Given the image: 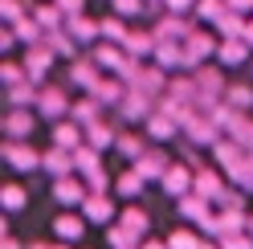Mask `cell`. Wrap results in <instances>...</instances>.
Returning a JSON list of instances; mask_svg holds the SVG:
<instances>
[{"mask_svg": "<svg viewBox=\"0 0 253 249\" xmlns=\"http://www.w3.org/2000/svg\"><path fill=\"white\" fill-rule=\"evenodd\" d=\"M53 200H57V205H86V188H82V180H74V176L53 180Z\"/></svg>", "mask_w": 253, "mask_h": 249, "instance_id": "cell-13", "label": "cell"}, {"mask_svg": "<svg viewBox=\"0 0 253 249\" xmlns=\"http://www.w3.org/2000/svg\"><path fill=\"white\" fill-rule=\"evenodd\" d=\"M119 115H123V119H131V123H139V119L147 123V119H151L155 111H151V98H147V94H139V90H131V94H126V98L119 102Z\"/></svg>", "mask_w": 253, "mask_h": 249, "instance_id": "cell-9", "label": "cell"}, {"mask_svg": "<svg viewBox=\"0 0 253 249\" xmlns=\"http://www.w3.org/2000/svg\"><path fill=\"white\" fill-rule=\"evenodd\" d=\"M4 205H8V212L25 208V188H21V184H8V188H4Z\"/></svg>", "mask_w": 253, "mask_h": 249, "instance_id": "cell-34", "label": "cell"}, {"mask_svg": "<svg viewBox=\"0 0 253 249\" xmlns=\"http://www.w3.org/2000/svg\"><path fill=\"white\" fill-rule=\"evenodd\" d=\"M70 78H74V86L94 90V86L102 82V78H98V61H94V57H74V70H70Z\"/></svg>", "mask_w": 253, "mask_h": 249, "instance_id": "cell-12", "label": "cell"}, {"mask_svg": "<svg viewBox=\"0 0 253 249\" xmlns=\"http://www.w3.org/2000/svg\"><path fill=\"white\" fill-rule=\"evenodd\" d=\"M53 4L66 12V21H74V17H82V8H86V0H53Z\"/></svg>", "mask_w": 253, "mask_h": 249, "instance_id": "cell-36", "label": "cell"}, {"mask_svg": "<svg viewBox=\"0 0 253 249\" xmlns=\"http://www.w3.org/2000/svg\"><path fill=\"white\" fill-rule=\"evenodd\" d=\"M225 12H229L225 0H196V17H200V21H220Z\"/></svg>", "mask_w": 253, "mask_h": 249, "instance_id": "cell-31", "label": "cell"}, {"mask_svg": "<svg viewBox=\"0 0 253 249\" xmlns=\"http://www.w3.org/2000/svg\"><path fill=\"white\" fill-rule=\"evenodd\" d=\"M155 33H147V29H131V37H126V45L123 49L131 53V57H147V53H155Z\"/></svg>", "mask_w": 253, "mask_h": 249, "instance_id": "cell-20", "label": "cell"}, {"mask_svg": "<svg viewBox=\"0 0 253 249\" xmlns=\"http://www.w3.org/2000/svg\"><path fill=\"white\" fill-rule=\"evenodd\" d=\"M90 98H98L102 106H119V102L126 98V90H123V78H102V82L90 90Z\"/></svg>", "mask_w": 253, "mask_h": 249, "instance_id": "cell-16", "label": "cell"}, {"mask_svg": "<svg viewBox=\"0 0 253 249\" xmlns=\"http://www.w3.org/2000/svg\"><path fill=\"white\" fill-rule=\"evenodd\" d=\"M164 8H171V12H184V8H196V0H168Z\"/></svg>", "mask_w": 253, "mask_h": 249, "instance_id": "cell-38", "label": "cell"}, {"mask_svg": "<svg viewBox=\"0 0 253 249\" xmlns=\"http://www.w3.org/2000/svg\"><path fill=\"white\" fill-rule=\"evenodd\" d=\"M225 102H229V106H237V111H245V106H253V86H229Z\"/></svg>", "mask_w": 253, "mask_h": 249, "instance_id": "cell-32", "label": "cell"}, {"mask_svg": "<svg viewBox=\"0 0 253 249\" xmlns=\"http://www.w3.org/2000/svg\"><path fill=\"white\" fill-rule=\"evenodd\" d=\"M143 249H171V245H160V241H147Z\"/></svg>", "mask_w": 253, "mask_h": 249, "instance_id": "cell-44", "label": "cell"}, {"mask_svg": "<svg viewBox=\"0 0 253 249\" xmlns=\"http://www.w3.org/2000/svg\"><path fill=\"white\" fill-rule=\"evenodd\" d=\"M176 131H184V127H180V123L171 119L168 111H155V115L147 119V135H151V139H171Z\"/></svg>", "mask_w": 253, "mask_h": 249, "instance_id": "cell-22", "label": "cell"}, {"mask_svg": "<svg viewBox=\"0 0 253 249\" xmlns=\"http://www.w3.org/2000/svg\"><path fill=\"white\" fill-rule=\"evenodd\" d=\"M160 184H164V192H168V196L184 200L188 188H196V176H192V167H188V164H180V167H171V172H168Z\"/></svg>", "mask_w": 253, "mask_h": 249, "instance_id": "cell-7", "label": "cell"}, {"mask_svg": "<svg viewBox=\"0 0 253 249\" xmlns=\"http://www.w3.org/2000/svg\"><path fill=\"white\" fill-rule=\"evenodd\" d=\"M216 49H220V45L212 41V33H204V29H192V33H188V41H184L188 70H200L209 57H216Z\"/></svg>", "mask_w": 253, "mask_h": 249, "instance_id": "cell-1", "label": "cell"}, {"mask_svg": "<svg viewBox=\"0 0 253 249\" xmlns=\"http://www.w3.org/2000/svg\"><path fill=\"white\" fill-rule=\"evenodd\" d=\"M115 12L119 17H139L143 12V0H115Z\"/></svg>", "mask_w": 253, "mask_h": 249, "instance_id": "cell-35", "label": "cell"}, {"mask_svg": "<svg viewBox=\"0 0 253 249\" xmlns=\"http://www.w3.org/2000/svg\"><path fill=\"white\" fill-rule=\"evenodd\" d=\"M33 131H37V115L29 111V106H8V139L12 143L33 139Z\"/></svg>", "mask_w": 253, "mask_h": 249, "instance_id": "cell-5", "label": "cell"}, {"mask_svg": "<svg viewBox=\"0 0 253 249\" xmlns=\"http://www.w3.org/2000/svg\"><path fill=\"white\" fill-rule=\"evenodd\" d=\"M184 135L192 139V143H200V147H216V143H220V139H216V135H220V127H216L212 119L196 115V111H192V119L184 123Z\"/></svg>", "mask_w": 253, "mask_h": 249, "instance_id": "cell-6", "label": "cell"}, {"mask_svg": "<svg viewBox=\"0 0 253 249\" xmlns=\"http://www.w3.org/2000/svg\"><path fill=\"white\" fill-rule=\"evenodd\" d=\"M241 41H245V45H253V25H249L245 33H241Z\"/></svg>", "mask_w": 253, "mask_h": 249, "instance_id": "cell-42", "label": "cell"}, {"mask_svg": "<svg viewBox=\"0 0 253 249\" xmlns=\"http://www.w3.org/2000/svg\"><path fill=\"white\" fill-rule=\"evenodd\" d=\"M216 29H220V33H225V37H241V33H245V29H241V17H237L233 8H229L225 17L216 21Z\"/></svg>", "mask_w": 253, "mask_h": 249, "instance_id": "cell-33", "label": "cell"}, {"mask_svg": "<svg viewBox=\"0 0 253 249\" xmlns=\"http://www.w3.org/2000/svg\"><path fill=\"white\" fill-rule=\"evenodd\" d=\"M102 25V41H119V45H126V37H131V29L123 25V17H106V21H98Z\"/></svg>", "mask_w": 253, "mask_h": 249, "instance_id": "cell-30", "label": "cell"}, {"mask_svg": "<svg viewBox=\"0 0 253 249\" xmlns=\"http://www.w3.org/2000/svg\"><path fill=\"white\" fill-rule=\"evenodd\" d=\"M188 33H192V29H188V21H180L176 12L155 25V41H164V37H168V41H188Z\"/></svg>", "mask_w": 253, "mask_h": 249, "instance_id": "cell-21", "label": "cell"}, {"mask_svg": "<svg viewBox=\"0 0 253 249\" xmlns=\"http://www.w3.org/2000/svg\"><path fill=\"white\" fill-rule=\"evenodd\" d=\"M249 233H253V216H249Z\"/></svg>", "mask_w": 253, "mask_h": 249, "instance_id": "cell-46", "label": "cell"}, {"mask_svg": "<svg viewBox=\"0 0 253 249\" xmlns=\"http://www.w3.org/2000/svg\"><path fill=\"white\" fill-rule=\"evenodd\" d=\"M115 139H119V131L110 127V123H102V119L86 127V143H90V147H98V151H102V147H115Z\"/></svg>", "mask_w": 253, "mask_h": 249, "instance_id": "cell-23", "label": "cell"}, {"mask_svg": "<svg viewBox=\"0 0 253 249\" xmlns=\"http://www.w3.org/2000/svg\"><path fill=\"white\" fill-rule=\"evenodd\" d=\"M196 249H216V245H209V241H200V245H196Z\"/></svg>", "mask_w": 253, "mask_h": 249, "instance_id": "cell-45", "label": "cell"}, {"mask_svg": "<svg viewBox=\"0 0 253 249\" xmlns=\"http://www.w3.org/2000/svg\"><path fill=\"white\" fill-rule=\"evenodd\" d=\"M135 172L143 176V180H164V176L171 172V164H168V155H164V151H151V147H147V155L135 164Z\"/></svg>", "mask_w": 253, "mask_h": 249, "instance_id": "cell-10", "label": "cell"}, {"mask_svg": "<svg viewBox=\"0 0 253 249\" xmlns=\"http://www.w3.org/2000/svg\"><path fill=\"white\" fill-rule=\"evenodd\" d=\"M168 245H171V249H196V245H200V241H196V237H192V233H176V237H171V241H168Z\"/></svg>", "mask_w": 253, "mask_h": 249, "instance_id": "cell-37", "label": "cell"}, {"mask_svg": "<svg viewBox=\"0 0 253 249\" xmlns=\"http://www.w3.org/2000/svg\"><path fill=\"white\" fill-rule=\"evenodd\" d=\"M53 233L61 241H78L86 233V221L82 216H74V212H61V216H53Z\"/></svg>", "mask_w": 253, "mask_h": 249, "instance_id": "cell-19", "label": "cell"}, {"mask_svg": "<svg viewBox=\"0 0 253 249\" xmlns=\"http://www.w3.org/2000/svg\"><path fill=\"white\" fill-rule=\"evenodd\" d=\"M196 196H204V200H220L225 192H220V180L212 176V172H196V188H192Z\"/></svg>", "mask_w": 253, "mask_h": 249, "instance_id": "cell-29", "label": "cell"}, {"mask_svg": "<svg viewBox=\"0 0 253 249\" xmlns=\"http://www.w3.org/2000/svg\"><path fill=\"white\" fill-rule=\"evenodd\" d=\"M66 111H70V94L61 86H41V94H37V115H45V119H66Z\"/></svg>", "mask_w": 253, "mask_h": 249, "instance_id": "cell-4", "label": "cell"}, {"mask_svg": "<svg viewBox=\"0 0 253 249\" xmlns=\"http://www.w3.org/2000/svg\"><path fill=\"white\" fill-rule=\"evenodd\" d=\"M151 61H155V66H160V70H176V66H188V53H180V45H155V53H151Z\"/></svg>", "mask_w": 253, "mask_h": 249, "instance_id": "cell-18", "label": "cell"}, {"mask_svg": "<svg viewBox=\"0 0 253 249\" xmlns=\"http://www.w3.org/2000/svg\"><path fill=\"white\" fill-rule=\"evenodd\" d=\"M82 135H86V131H78L74 119L53 123V147H61V151H78V147H82Z\"/></svg>", "mask_w": 253, "mask_h": 249, "instance_id": "cell-14", "label": "cell"}, {"mask_svg": "<svg viewBox=\"0 0 253 249\" xmlns=\"http://www.w3.org/2000/svg\"><path fill=\"white\" fill-rule=\"evenodd\" d=\"M37 94H41V86L33 82V78H25V82L8 86V106H29V111H33V106H37Z\"/></svg>", "mask_w": 253, "mask_h": 249, "instance_id": "cell-17", "label": "cell"}, {"mask_svg": "<svg viewBox=\"0 0 253 249\" xmlns=\"http://www.w3.org/2000/svg\"><path fill=\"white\" fill-rule=\"evenodd\" d=\"M225 4H229L233 12H249V8H253V0H225Z\"/></svg>", "mask_w": 253, "mask_h": 249, "instance_id": "cell-39", "label": "cell"}, {"mask_svg": "<svg viewBox=\"0 0 253 249\" xmlns=\"http://www.w3.org/2000/svg\"><path fill=\"white\" fill-rule=\"evenodd\" d=\"M86 216H90V221H98V225H110V221H115V200H110L106 192H94V196H86Z\"/></svg>", "mask_w": 253, "mask_h": 249, "instance_id": "cell-11", "label": "cell"}, {"mask_svg": "<svg viewBox=\"0 0 253 249\" xmlns=\"http://www.w3.org/2000/svg\"><path fill=\"white\" fill-rule=\"evenodd\" d=\"M53 61H57V53L49 49V45H25V74L33 78L37 86L45 82V74L53 70Z\"/></svg>", "mask_w": 253, "mask_h": 249, "instance_id": "cell-2", "label": "cell"}, {"mask_svg": "<svg viewBox=\"0 0 253 249\" xmlns=\"http://www.w3.org/2000/svg\"><path fill=\"white\" fill-rule=\"evenodd\" d=\"M41 167L49 172L53 180H66L70 172H74V151H61V147H49L41 155Z\"/></svg>", "mask_w": 253, "mask_h": 249, "instance_id": "cell-8", "label": "cell"}, {"mask_svg": "<svg viewBox=\"0 0 253 249\" xmlns=\"http://www.w3.org/2000/svg\"><path fill=\"white\" fill-rule=\"evenodd\" d=\"M66 33H70L74 41H98V37H102V25H94L90 17H74V21L66 25Z\"/></svg>", "mask_w": 253, "mask_h": 249, "instance_id": "cell-26", "label": "cell"}, {"mask_svg": "<svg viewBox=\"0 0 253 249\" xmlns=\"http://www.w3.org/2000/svg\"><path fill=\"white\" fill-rule=\"evenodd\" d=\"M119 225H123V229H131L135 237H143V233H147V225H151V216H147L143 208H135V205H126V208L119 212Z\"/></svg>", "mask_w": 253, "mask_h": 249, "instance_id": "cell-25", "label": "cell"}, {"mask_svg": "<svg viewBox=\"0 0 253 249\" xmlns=\"http://www.w3.org/2000/svg\"><path fill=\"white\" fill-rule=\"evenodd\" d=\"M4 249H21V241L17 237H4Z\"/></svg>", "mask_w": 253, "mask_h": 249, "instance_id": "cell-41", "label": "cell"}, {"mask_svg": "<svg viewBox=\"0 0 253 249\" xmlns=\"http://www.w3.org/2000/svg\"><path fill=\"white\" fill-rule=\"evenodd\" d=\"M143 188H147V180L139 176V172H123V176L115 180V192H119L123 200H139V196H143Z\"/></svg>", "mask_w": 253, "mask_h": 249, "instance_id": "cell-24", "label": "cell"}, {"mask_svg": "<svg viewBox=\"0 0 253 249\" xmlns=\"http://www.w3.org/2000/svg\"><path fill=\"white\" fill-rule=\"evenodd\" d=\"M29 249H66V245H41V241H37V245H29Z\"/></svg>", "mask_w": 253, "mask_h": 249, "instance_id": "cell-43", "label": "cell"}, {"mask_svg": "<svg viewBox=\"0 0 253 249\" xmlns=\"http://www.w3.org/2000/svg\"><path fill=\"white\" fill-rule=\"evenodd\" d=\"M245 57H249V45H245V41H233V45L225 41V45L216 49V61H220V66H229V70H233V66H245Z\"/></svg>", "mask_w": 253, "mask_h": 249, "instance_id": "cell-27", "label": "cell"}, {"mask_svg": "<svg viewBox=\"0 0 253 249\" xmlns=\"http://www.w3.org/2000/svg\"><path fill=\"white\" fill-rule=\"evenodd\" d=\"M164 4H168V0H164Z\"/></svg>", "mask_w": 253, "mask_h": 249, "instance_id": "cell-47", "label": "cell"}, {"mask_svg": "<svg viewBox=\"0 0 253 249\" xmlns=\"http://www.w3.org/2000/svg\"><path fill=\"white\" fill-rule=\"evenodd\" d=\"M225 249H253V241H225Z\"/></svg>", "mask_w": 253, "mask_h": 249, "instance_id": "cell-40", "label": "cell"}, {"mask_svg": "<svg viewBox=\"0 0 253 249\" xmlns=\"http://www.w3.org/2000/svg\"><path fill=\"white\" fill-rule=\"evenodd\" d=\"M126 49H119V45H98V49H94V61H98V70H110V74H119L123 78V70H126V57H123Z\"/></svg>", "mask_w": 253, "mask_h": 249, "instance_id": "cell-15", "label": "cell"}, {"mask_svg": "<svg viewBox=\"0 0 253 249\" xmlns=\"http://www.w3.org/2000/svg\"><path fill=\"white\" fill-rule=\"evenodd\" d=\"M115 147L126 155V160H143V155H147V147H143V139H139V135H126V131H119V139H115Z\"/></svg>", "mask_w": 253, "mask_h": 249, "instance_id": "cell-28", "label": "cell"}, {"mask_svg": "<svg viewBox=\"0 0 253 249\" xmlns=\"http://www.w3.org/2000/svg\"><path fill=\"white\" fill-rule=\"evenodd\" d=\"M4 160H8L12 172H37V167H41V151L29 143V139H25V143H12V139H8V143H4Z\"/></svg>", "mask_w": 253, "mask_h": 249, "instance_id": "cell-3", "label": "cell"}]
</instances>
